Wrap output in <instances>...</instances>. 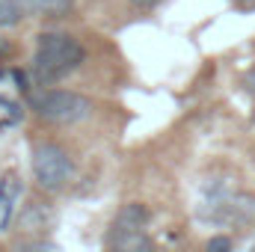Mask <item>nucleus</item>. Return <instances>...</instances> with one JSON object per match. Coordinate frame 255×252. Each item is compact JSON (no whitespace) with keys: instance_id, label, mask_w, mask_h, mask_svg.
Wrapping results in <instances>:
<instances>
[{"instance_id":"nucleus-11","label":"nucleus","mask_w":255,"mask_h":252,"mask_svg":"<svg viewBox=\"0 0 255 252\" xmlns=\"http://www.w3.org/2000/svg\"><path fill=\"white\" fill-rule=\"evenodd\" d=\"M130 3H136V6H154L157 0H130Z\"/></svg>"},{"instance_id":"nucleus-6","label":"nucleus","mask_w":255,"mask_h":252,"mask_svg":"<svg viewBox=\"0 0 255 252\" xmlns=\"http://www.w3.org/2000/svg\"><path fill=\"white\" fill-rule=\"evenodd\" d=\"M24 15L36 18H65L74 9V0H18Z\"/></svg>"},{"instance_id":"nucleus-5","label":"nucleus","mask_w":255,"mask_h":252,"mask_svg":"<svg viewBox=\"0 0 255 252\" xmlns=\"http://www.w3.org/2000/svg\"><path fill=\"white\" fill-rule=\"evenodd\" d=\"M110 252H154V241L139 232H110Z\"/></svg>"},{"instance_id":"nucleus-2","label":"nucleus","mask_w":255,"mask_h":252,"mask_svg":"<svg viewBox=\"0 0 255 252\" xmlns=\"http://www.w3.org/2000/svg\"><path fill=\"white\" fill-rule=\"evenodd\" d=\"M30 104L39 119L54 122V125H77V122L89 119L95 110V104L86 95L71 92V89H45V92L33 95Z\"/></svg>"},{"instance_id":"nucleus-9","label":"nucleus","mask_w":255,"mask_h":252,"mask_svg":"<svg viewBox=\"0 0 255 252\" xmlns=\"http://www.w3.org/2000/svg\"><path fill=\"white\" fill-rule=\"evenodd\" d=\"M18 252H57L51 244H45V241H36V244H27V247H21Z\"/></svg>"},{"instance_id":"nucleus-8","label":"nucleus","mask_w":255,"mask_h":252,"mask_svg":"<svg viewBox=\"0 0 255 252\" xmlns=\"http://www.w3.org/2000/svg\"><path fill=\"white\" fill-rule=\"evenodd\" d=\"M205 252H232V238H226V235L211 238L208 247H205Z\"/></svg>"},{"instance_id":"nucleus-12","label":"nucleus","mask_w":255,"mask_h":252,"mask_svg":"<svg viewBox=\"0 0 255 252\" xmlns=\"http://www.w3.org/2000/svg\"><path fill=\"white\" fill-rule=\"evenodd\" d=\"M253 252H255V247H253Z\"/></svg>"},{"instance_id":"nucleus-1","label":"nucleus","mask_w":255,"mask_h":252,"mask_svg":"<svg viewBox=\"0 0 255 252\" xmlns=\"http://www.w3.org/2000/svg\"><path fill=\"white\" fill-rule=\"evenodd\" d=\"M86 63V48L68 33H42L36 39L33 71L42 83H57Z\"/></svg>"},{"instance_id":"nucleus-7","label":"nucleus","mask_w":255,"mask_h":252,"mask_svg":"<svg viewBox=\"0 0 255 252\" xmlns=\"http://www.w3.org/2000/svg\"><path fill=\"white\" fill-rule=\"evenodd\" d=\"M24 18V9L18 6V0H0V27H15Z\"/></svg>"},{"instance_id":"nucleus-4","label":"nucleus","mask_w":255,"mask_h":252,"mask_svg":"<svg viewBox=\"0 0 255 252\" xmlns=\"http://www.w3.org/2000/svg\"><path fill=\"white\" fill-rule=\"evenodd\" d=\"M148 226V208L139 202H128L119 208V214L110 223V232H139Z\"/></svg>"},{"instance_id":"nucleus-3","label":"nucleus","mask_w":255,"mask_h":252,"mask_svg":"<svg viewBox=\"0 0 255 252\" xmlns=\"http://www.w3.org/2000/svg\"><path fill=\"white\" fill-rule=\"evenodd\" d=\"M74 175V163L63 145L57 142H36L33 148V178L42 190H60Z\"/></svg>"},{"instance_id":"nucleus-10","label":"nucleus","mask_w":255,"mask_h":252,"mask_svg":"<svg viewBox=\"0 0 255 252\" xmlns=\"http://www.w3.org/2000/svg\"><path fill=\"white\" fill-rule=\"evenodd\" d=\"M244 89H247L250 95H255V68L253 71H247V77H244Z\"/></svg>"}]
</instances>
